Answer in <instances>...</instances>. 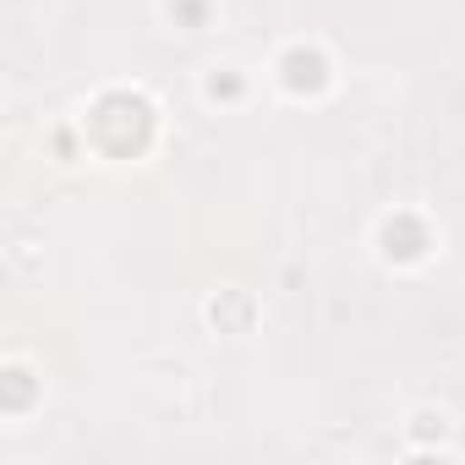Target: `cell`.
Instances as JSON below:
<instances>
[{"label":"cell","instance_id":"cell-7","mask_svg":"<svg viewBox=\"0 0 465 465\" xmlns=\"http://www.w3.org/2000/svg\"><path fill=\"white\" fill-rule=\"evenodd\" d=\"M175 17H181L186 28H203V17H208V6H203V0H175Z\"/></svg>","mask_w":465,"mask_h":465},{"label":"cell","instance_id":"cell-5","mask_svg":"<svg viewBox=\"0 0 465 465\" xmlns=\"http://www.w3.org/2000/svg\"><path fill=\"white\" fill-rule=\"evenodd\" d=\"M213 323H219V329H236V334H242V329L252 323V302H242V296H230V302H213Z\"/></svg>","mask_w":465,"mask_h":465},{"label":"cell","instance_id":"cell-3","mask_svg":"<svg viewBox=\"0 0 465 465\" xmlns=\"http://www.w3.org/2000/svg\"><path fill=\"white\" fill-rule=\"evenodd\" d=\"M280 77H285L291 94H323V88H329V61H323V50L296 45V50H285Z\"/></svg>","mask_w":465,"mask_h":465},{"label":"cell","instance_id":"cell-2","mask_svg":"<svg viewBox=\"0 0 465 465\" xmlns=\"http://www.w3.org/2000/svg\"><path fill=\"white\" fill-rule=\"evenodd\" d=\"M427 247H432V236H427V224L416 213H394L383 224V258L389 263H416Z\"/></svg>","mask_w":465,"mask_h":465},{"label":"cell","instance_id":"cell-6","mask_svg":"<svg viewBox=\"0 0 465 465\" xmlns=\"http://www.w3.org/2000/svg\"><path fill=\"white\" fill-rule=\"evenodd\" d=\"M208 94H213V99H242V77H236V72H213V77H208Z\"/></svg>","mask_w":465,"mask_h":465},{"label":"cell","instance_id":"cell-4","mask_svg":"<svg viewBox=\"0 0 465 465\" xmlns=\"http://www.w3.org/2000/svg\"><path fill=\"white\" fill-rule=\"evenodd\" d=\"M28 400H34V378H28L23 367H12V372H6V394H0V411L17 416V411H28Z\"/></svg>","mask_w":465,"mask_h":465},{"label":"cell","instance_id":"cell-1","mask_svg":"<svg viewBox=\"0 0 465 465\" xmlns=\"http://www.w3.org/2000/svg\"><path fill=\"white\" fill-rule=\"evenodd\" d=\"M88 137L110 159H137L153 143V104L143 94H104L88 110Z\"/></svg>","mask_w":465,"mask_h":465}]
</instances>
